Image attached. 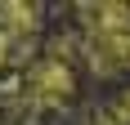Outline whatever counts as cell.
<instances>
[{
  "label": "cell",
  "mask_w": 130,
  "mask_h": 125,
  "mask_svg": "<svg viewBox=\"0 0 130 125\" xmlns=\"http://www.w3.org/2000/svg\"><path fill=\"white\" fill-rule=\"evenodd\" d=\"M27 94L36 103H58L72 94V72H67L63 62H40L36 72L27 76Z\"/></svg>",
  "instance_id": "1"
}]
</instances>
